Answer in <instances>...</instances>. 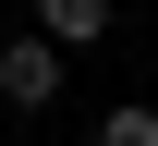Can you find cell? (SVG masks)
<instances>
[{
	"mask_svg": "<svg viewBox=\"0 0 158 146\" xmlns=\"http://www.w3.org/2000/svg\"><path fill=\"white\" fill-rule=\"evenodd\" d=\"M37 24L61 49H85V37H110V0H37Z\"/></svg>",
	"mask_w": 158,
	"mask_h": 146,
	"instance_id": "7a4b0ae2",
	"label": "cell"
},
{
	"mask_svg": "<svg viewBox=\"0 0 158 146\" xmlns=\"http://www.w3.org/2000/svg\"><path fill=\"white\" fill-rule=\"evenodd\" d=\"M85 146H158V110H146V98H122V110H110Z\"/></svg>",
	"mask_w": 158,
	"mask_h": 146,
	"instance_id": "3957f363",
	"label": "cell"
},
{
	"mask_svg": "<svg viewBox=\"0 0 158 146\" xmlns=\"http://www.w3.org/2000/svg\"><path fill=\"white\" fill-rule=\"evenodd\" d=\"M49 98H61V37L24 24V37L0 49V110H49Z\"/></svg>",
	"mask_w": 158,
	"mask_h": 146,
	"instance_id": "6da1fadb",
	"label": "cell"
}]
</instances>
